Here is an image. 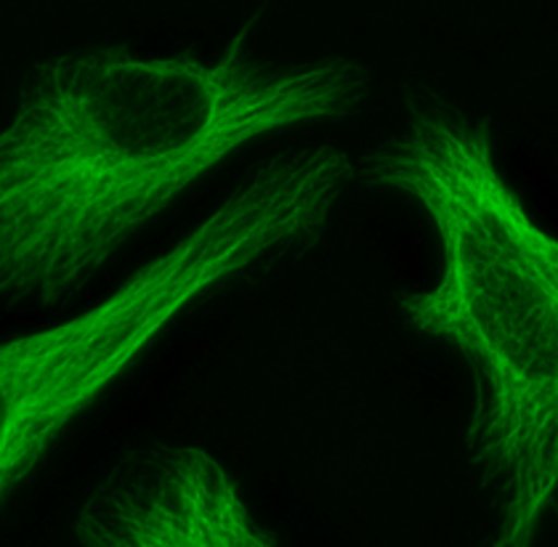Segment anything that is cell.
Returning <instances> with one entry per match:
<instances>
[{
    "instance_id": "obj_3",
    "label": "cell",
    "mask_w": 558,
    "mask_h": 547,
    "mask_svg": "<svg viewBox=\"0 0 558 547\" xmlns=\"http://www.w3.org/2000/svg\"><path fill=\"white\" fill-rule=\"evenodd\" d=\"M354 184V157L332 144L277 149L101 301L0 340V510L186 314L317 251Z\"/></svg>"
},
{
    "instance_id": "obj_1",
    "label": "cell",
    "mask_w": 558,
    "mask_h": 547,
    "mask_svg": "<svg viewBox=\"0 0 558 547\" xmlns=\"http://www.w3.org/2000/svg\"><path fill=\"white\" fill-rule=\"evenodd\" d=\"M253 33L210 57L96 42L24 70L0 125V312L70 306L236 151L367 105L362 62L271 59Z\"/></svg>"
},
{
    "instance_id": "obj_4",
    "label": "cell",
    "mask_w": 558,
    "mask_h": 547,
    "mask_svg": "<svg viewBox=\"0 0 558 547\" xmlns=\"http://www.w3.org/2000/svg\"><path fill=\"white\" fill-rule=\"evenodd\" d=\"M86 547H271L227 465L194 443L125 449L94 484L72 521Z\"/></svg>"
},
{
    "instance_id": "obj_2",
    "label": "cell",
    "mask_w": 558,
    "mask_h": 547,
    "mask_svg": "<svg viewBox=\"0 0 558 547\" xmlns=\"http://www.w3.org/2000/svg\"><path fill=\"white\" fill-rule=\"evenodd\" d=\"M402 125L354 160V181L428 216L434 284L397 297L421 336L463 358L473 399L465 460L495 513L497 547H526L558 486V240L497 162L489 114L428 83L402 96Z\"/></svg>"
}]
</instances>
